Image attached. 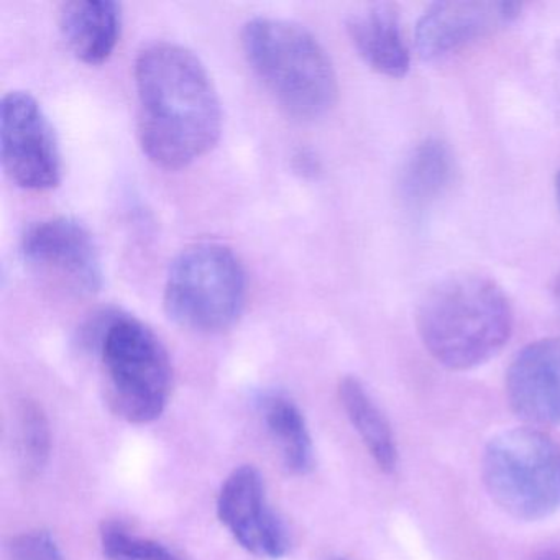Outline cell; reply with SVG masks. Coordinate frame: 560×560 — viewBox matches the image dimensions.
<instances>
[{
    "mask_svg": "<svg viewBox=\"0 0 560 560\" xmlns=\"http://www.w3.org/2000/svg\"><path fill=\"white\" fill-rule=\"evenodd\" d=\"M19 452L28 475L40 474L50 458V422L37 402L24 401L19 409Z\"/></svg>",
    "mask_w": 560,
    "mask_h": 560,
    "instance_id": "cell-17",
    "label": "cell"
},
{
    "mask_svg": "<svg viewBox=\"0 0 560 560\" xmlns=\"http://www.w3.org/2000/svg\"><path fill=\"white\" fill-rule=\"evenodd\" d=\"M21 254L34 270L78 296H93L103 288L100 248L77 219L60 215L28 225Z\"/></svg>",
    "mask_w": 560,
    "mask_h": 560,
    "instance_id": "cell-8",
    "label": "cell"
},
{
    "mask_svg": "<svg viewBox=\"0 0 560 560\" xmlns=\"http://www.w3.org/2000/svg\"><path fill=\"white\" fill-rule=\"evenodd\" d=\"M553 301H556L557 310L560 313V275L557 277L556 284H553Z\"/></svg>",
    "mask_w": 560,
    "mask_h": 560,
    "instance_id": "cell-21",
    "label": "cell"
},
{
    "mask_svg": "<svg viewBox=\"0 0 560 560\" xmlns=\"http://www.w3.org/2000/svg\"><path fill=\"white\" fill-rule=\"evenodd\" d=\"M332 560H347V559H343V557H334Z\"/></svg>",
    "mask_w": 560,
    "mask_h": 560,
    "instance_id": "cell-24",
    "label": "cell"
},
{
    "mask_svg": "<svg viewBox=\"0 0 560 560\" xmlns=\"http://www.w3.org/2000/svg\"><path fill=\"white\" fill-rule=\"evenodd\" d=\"M294 168L303 176H316V173H319L320 163L311 150H300L294 155Z\"/></svg>",
    "mask_w": 560,
    "mask_h": 560,
    "instance_id": "cell-20",
    "label": "cell"
},
{
    "mask_svg": "<svg viewBox=\"0 0 560 560\" xmlns=\"http://www.w3.org/2000/svg\"><path fill=\"white\" fill-rule=\"evenodd\" d=\"M218 516L248 552L281 559L290 550V534L267 500L264 477L252 465L235 468L222 485Z\"/></svg>",
    "mask_w": 560,
    "mask_h": 560,
    "instance_id": "cell-9",
    "label": "cell"
},
{
    "mask_svg": "<svg viewBox=\"0 0 560 560\" xmlns=\"http://www.w3.org/2000/svg\"><path fill=\"white\" fill-rule=\"evenodd\" d=\"M416 326L432 359L451 370H470L506 346L513 332V310L490 278L455 275L425 293Z\"/></svg>",
    "mask_w": 560,
    "mask_h": 560,
    "instance_id": "cell-2",
    "label": "cell"
},
{
    "mask_svg": "<svg viewBox=\"0 0 560 560\" xmlns=\"http://www.w3.org/2000/svg\"><path fill=\"white\" fill-rule=\"evenodd\" d=\"M347 32L353 47L372 70L389 78L408 74L411 55L396 5L378 2L357 9L347 19Z\"/></svg>",
    "mask_w": 560,
    "mask_h": 560,
    "instance_id": "cell-12",
    "label": "cell"
},
{
    "mask_svg": "<svg viewBox=\"0 0 560 560\" xmlns=\"http://www.w3.org/2000/svg\"><path fill=\"white\" fill-rule=\"evenodd\" d=\"M101 547L107 560H185L165 544L137 536L117 521H107L101 527Z\"/></svg>",
    "mask_w": 560,
    "mask_h": 560,
    "instance_id": "cell-18",
    "label": "cell"
},
{
    "mask_svg": "<svg viewBox=\"0 0 560 560\" xmlns=\"http://www.w3.org/2000/svg\"><path fill=\"white\" fill-rule=\"evenodd\" d=\"M539 560H560V553H547V556L540 557Z\"/></svg>",
    "mask_w": 560,
    "mask_h": 560,
    "instance_id": "cell-23",
    "label": "cell"
},
{
    "mask_svg": "<svg viewBox=\"0 0 560 560\" xmlns=\"http://www.w3.org/2000/svg\"><path fill=\"white\" fill-rule=\"evenodd\" d=\"M506 396L530 428L560 425V337L524 347L506 373Z\"/></svg>",
    "mask_w": 560,
    "mask_h": 560,
    "instance_id": "cell-11",
    "label": "cell"
},
{
    "mask_svg": "<svg viewBox=\"0 0 560 560\" xmlns=\"http://www.w3.org/2000/svg\"><path fill=\"white\" fill-rule=\"evenodd\" d=\"M83 342L100 353L107 398L117 416L149 424L163 415L172 395V360L147 324L129 314H100L84 330Z\"/></svg>",
    "mask_w": 560,
    "mask_h": 560,
    "instance_id": "cell-4",
    "label": "cell"
},
{
    "mask_svg": "<svg viewBox=\"0 0 560 560\" xmlns=\"http://www.w3.org/2000/svg\"><path fill=\"white\" fill-rule=\"evenodd\" d=\"M261 408L265 424L280 448L284 467L296 475H306L313 470V439L306 418L296 402L284 395H270L265 398Z\"/></svg>",
    "mask_w": 560,
    "mask_h": 560,
    "instance_id": "cell-16",
    "label": "cell"
},
{
    "mask_svg": "<svg viewBox=\"0 0 560 560\" xmlns=\"http://www.w3.org/2000/svg\"><path fill=\"white\" fill-rule=\"evenodd\" d=\"M556 196H557V205H559L560 208V173L557 175L556 179Z\"/></svg>",
    "mask_w": 560,
    "mask_h": 560,
    "instance_id": "cell-22",
    "label": "cell"
},
{
    "mask_svg": "<svg viewBox=\"0 0 560 560\" xmlns=\"http://www.w3.org/2000/svg\"><path fill=\"white\" fill-rule=\"evenodd\" d=\"M137 136L150 162L165 170L191 165L218 143L222 106L201 58L173 42H155L137 57Z\"/></svg>",
    "mask_w": 560,
    "mask_h": 560,
    "instance_id": "cell-1",
    "label": "cell"
},
{
    "mask_svg": "<svg viewBox=\"0 0 560 560\" xmlns=\"http://www.w3.org/2000/svg\"><path fill=\"white\" fill-rule=\"evenodd\" d=\"M241 44L254 73L291 116L314 119L336 104L332 60L304 25L260 15L245 22Z\"/></svg>",
    "mask_w": 560,
    "mask_h": 560,
    "instance_id": "cell-3",
    "label": "cell"
},
{
    "mask_svg": "<svg viewBox=\"0 0 560 560\" xmlns=\"http://www.w3.org/2000/svg\"><path fill=\"white\" fill-rule=\"evenodd\" d=\"M247 273L238 255L221 242H196L170 265L163 304L173 323L198 334H221L241 319Z\"/></svg>",
    "mask_w": 560,
    "mask_h": 560,
    "instance_id": "cell-5",
    "label": "cell"
},
{
    "mask_svg": "<svg viewBox=\"0 0 560 560\" xmlns=\"http://www.w3.org/2000/svg\"><path fill=\"white\" fill-rule=\"evenodd\" d=\"M339 398L346 409L347 418L352 422L357 434L365 444L380 468L392 474L398 467V447L388 419L373 401L370 393L360 380L347 376L340 382Z\"/></svg>",
    "mask_w": 560,
    "mask_h": 560,
    "instance_id": "cell-15",
    "label": "cell"
},
{
    "mask_svg": "<svg viewBox=\"0 0 560 560\" xmlns=\"http://www.w3.org/2000/svg\"><path fill=\"white\" fill-rule=\"evenodd\" d=\"M12 560H67L57 539L48 530H28L12 540Z\"/></svg>",
    "mask_w": 560,
    "mask_h": 560,
    "instance_id": "cell-19",
    "label": "cell"
},
{
    "mask_svg": "<svg viewBox=\"0 0 560 560\" xmlns=\"http://www.w3.org/2000/svg\"><path fill=\"white\" fill-rule=\"evenodd\" d=\"M0 160L5 175L28 191L60 185L63 163L57 133L27 91H11L0 103Z\"/></svg>",
    "mask_w": 560,
    "mask_h": 560,
    "instance_id": "cell-7",
    "label": "cell"
},
{
    "mask_svg": "<svg viewBox=\"0 0 560 560\" xmlns=\"http://www.w3.org/2000/svg\"><path fill=\"white\" fill-rule=\"evenodd\" d=\"M481 475L491 500L516 520L539 521L560 510V445L540 429L491 439Z\"/></svg>",
    "mask_w": 560,
    "mask_h": 560,
    "instance_id": "cell-6",
    "label": "cell"
},
{
    "mask_svg": "<svg viewBox=\"0 0 560 560\" xmlns=\"http://www.w3.org/2000/svg\"><path fill=\"white\" fill-rule=\"evenodd\" d=\"M58 24L74 57L101 65L116 50L122 8L114 0H73L61 5Z\"/></svg>",
    "mask_w": 560,
    "mask_h": 560,
    "instance_id": "cell-13",
    "label": "cell"
},
{
    "mask_svg": "<svg viewBox=\"0 0 560 560\" xmlns=\"http://www.w3.org/2000/svg\"><path fill=\"white\" fill-rule=\"evenodd\" d=\"M520 15L521 5L514 2H438L419 19L416 48L422 60H439L513 24Z\"/></svg>",
    "mask_w": 560,
    "mask_h": 560,
    "instance_id": "cell-10",
    "label": "cell"
},
{
    "mask_svg": "<svg viewBox=\"0 0 560 560\" xmlns=\"http://www.w3.org/2000/svg\"><path fill=\"white\" fill-rule=\"evenodd\" d=\"M455 172L454 153L447 143L425 139L402 163L398 183L402 202L416 211H424L448 191Z\"/></svg>",
    "mask_w": 560,
    "mask_h": 560,
    "instance_id": "cell-14",
    "label": "cell"
}]
</instances>
